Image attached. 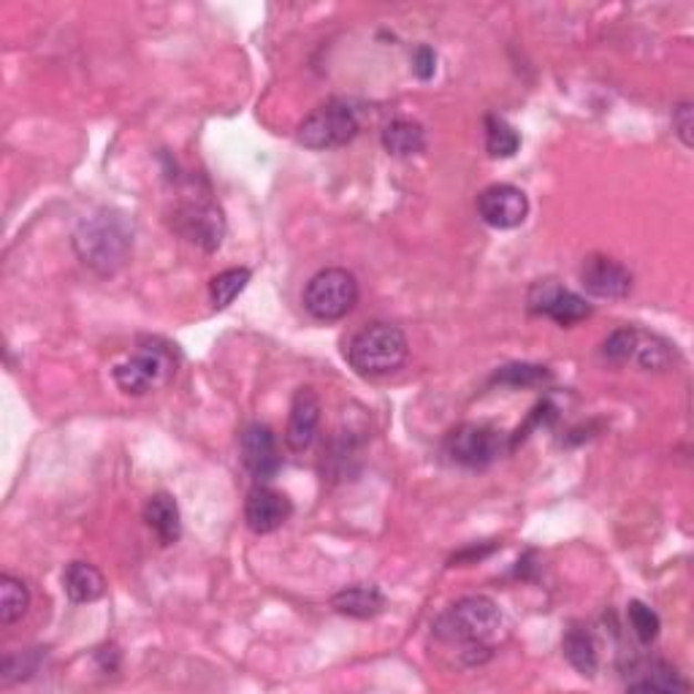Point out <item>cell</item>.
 Here are the masks:
<instances>
[{
    "label": "cell",
    "mask_w": 694,
    "mask_h": 694,
    "mask_svg": "<svg viewBox=\"0 0 694 694\" xmlns=\"http://www.w3.org/2000/svg\"><path fill=\"white\" fill-rule=\"evenodd\" d=\"M74 249L88 269L101 277L118 274L131 258L133 228L125 215L120 212L101 210L95 215L84 217L74 231Z\"/></svg>",
    "instance_id": "6da1fadb"
},
{
    "label": "cell",
    "mask_w": 694,
    "mask_h": 694,
    "mask_svg": "<svg viewBox=\"0 0 694 694\" xmlns=\"http://www.w3.org/2000/svg\"><path fill=\"white\" fill-rule=\"evenodd\" d=\"M410 343L391 323H372L361 328L347 345V364L361 377H386L405 367Z\"/></svg>",
    "instance_id": "7a4b0ae2"
},
{
    "label": "cell",
    "mask_w": 694,
    "mask_h": 694,
    "mask_svg": "<svg viewBox=\"0 0 694 694\" xmlns=\"http://www.w3.org/2000/svg\"><path fill=\"white\" fill-rule=\"evenodd\" d=\"M502 626V611L491 596L472 594L461 596L431 624L437 641L459 645H483L497 635Z\"/></svg>",
    "instance_id": "3957f363"
},
{
    "label": "cell",
    "mask_w": 694,
    "mask_h": 694,
    "mask_svg": "<svg viewBox=\"0 0 694 694\" xmlns=\"http://www.w3.org/2000/svg\"><path fill=\"white\" fill-rule=\"evenodd\" d=\"M176 372V358L169 345L147 339L139 345V350L131 358L114 367V382L123 394L131 397H144L155 388L166 386Z\"/></svg>",
    "instance_id": "277c9868"
},
{
    "label": "cell",
    "mask_w": 694,
    "mask_h": 694,
    "mask_svg": "<svg viewBox=\"0 0 694 694\" xmlns=\"http://www.w3.org/2000/svg\"><path fill=\"white\" fill-rule=\"evenodd\" d=\"M358 114L350 103L334 99L320 103L298 125L296 139L307 150H337L358 136Z\"/></svg>",
    "instance_id": "5b68a950"
},
{
    "label": "cell",
    "mask_w": 694,
    "mask_h": 694,
    "mask_svg": "<svg viewBox=\"0 0 694 694\" xmlns=\"http://www.w3.org/2000/svg\"><path fill=\"white\" fill-rule=\"evenodd\" d=\"M358 279L347 269L331 266L315 274L304 288V309L315 320L331 323L343 320L356 309L358 304Z\"/></svg>",
    "instance_id": "8992f818"
},
{
    "label": "cell",
    "mask_w": 694,
    "mask_h": 694,
    "mask_svg": "<svg viewBox=\"0 0 694 694\" xmlns=\"http://www.w3.org/2000/svg\"><path fill=\"white\" fill-rule=\"evenodd\" d=\"M442 450L453 465L465 470H483L504 453V435L489 423H461L448 431Z\"/></svg>",
    "instance_id": "52a82bcc"
},
{
    "label": "cell",
    "mask_w": 694,
    "mask_h": 694,
    "mask_svg": "<svg viewBox=\"0 0 694 694\" xmlns=\"http://www.w3.org/2000/svg\"><path fill=\"white\" fill-rule=\"evenodd\" d=\"M172 228L176 236L196 245L204 253H217L225 239V215L221 206L210 204V201H187L180 204L172 215Z\"/></svg>",
    "instance_id": "ba28073f"
},
{
    "label": "cell",
    "mask_w": 694,
    "mask_h": 694,
    "mask_svg": "<svg viewBox=\"0 0 694 694\" xmlns=\"http://www.w3.org/2000/svg\"><path fill=\"white\" fill-rule=\"evenodd\" d=\"M529 313L545 315L559 326H575V323L586 320L592 315V304L583 296L572 294L564 285L553 283V279H543L529 288L527 296Z\"/></svg>",
    "instance_id": "9c48e42d"
},
{
    "label": "cell",
    "mask_w": 694,
    "mask_h": 694,
    "mask_svg": "<svg viewBox=\"0 0 694 694\" xmlns=\"http://www.w3.org/2000/svg\"><path fill=\"white\" fill-rule=\"evenodd\" d=\"M478 215L489 228L510 231L519 228L529 215V198L521 187L499 182V185H489L478 196Z\"/></svg>",
    "instance_id": "30bf717a"
},
{
    "label": "cell",
    "mask_w": 694,
    "mask_h": 694,
    "mask_svg": "<svg viewBox=\"0 0 694 694\" xmlns=\"http://www.w3.org/2000/svg\"><path fill=\"white\" fill-rule=\"evenodd\" d=\"M581 285L596 298L619 302L632 294V272L611 255H589L581 266Z\"/></svg>",
    "instance_id": "8fae6325"
},
{
    "label": "cell",
    "mask_w": 694,
    "mask_h": 694,
    "mask_svg": "<svg viewBox=\"0 0 694 694\" xmlns=\"http://www.w3.org/2000/svg\"><path fill=\"white\" fill-rule=\"evenodd\" d=\"M239 453L245 470L253 474L258 483H266L279 472L283 456H279L277 437L266 423H249L239 437Z\"/></svg>",
    "instance_id": "7c38bea8"
},
{
    "label": "cell",
    "mask_w": 694,
    "mask_h": 694,
    "mask_svg": "<svg viewBox=\"0 0 694 694\" xmlns=\"http://www.w3.org/2000/svg\"><path fill=\"white\" fill-rule=\"evenodd\" d=\"M290 516H294V502H290L283 491L272 489V486L266 483H258L249 489V494L245 499V521L249 532L255 534L277 532Z\"/></svg>",
    "instance_id": "4fadbf2b"
},
{
    "label": "cell",
    "mask_w": 694,
    "mask_h": 694,
    "mask_svg": "<svg viewBox=\"0 0 694 694\" xmlns=\"http://www.w3.org/2000/svg\"><path fill=\"white\" fill-rule=\"evenodd\" d=\"M320 412L323 407L315 388H298L294 394V401H290L288 429H285V446L294 450V453H304L315 442L320 426Z\"/></svg>",
    "instance_id": "5bb4252c"
},
{
    "label": "cell",
    "mask_w": 694,
    "mask_h": 694,
    "mask_svg": "<svg viewBox=\"0 0 694 694\" xmlns=\"http://www.w3.org/2000/svg\"><path fill=\"white\" fill-rule=\"evenodd\" d=\"M144 521L161 540V545H174L182 538V513L180 504L166 491H157L144 502Z\"/></svg>",
    "instance_id": "9a60e30c"
},
{
    "label": "cell",
    "mask_w": 694,
    "mask_h": 694,
    "mask_svg": "<svg viewBox=\"0 0 694 694\" xmlns=\"http://www.w3.org/2000/svg\"><path fill=\"white\" fill-rule=\"evenodd\" d=\"M388 600L372 583H356L331 596V608L350 619H375L386 611Z\"/></svg>",
    "instance_id": "2e32d148"
},
{
    "label": "cell",
    "mask_w": 694,
    "mask_h": 694,
    "mask_svg": "<svg viewBox=\"0 0 694 694\" xmlns=\"http://www.w3.org/2000/svg\"><path fill=\"white\" fill-rule=\"evenodd\" d=\"M63 592L74 605H90L106 594V578L90 562H71L63 570Z\"/></svg>",
    "instance_id": "e0dca14e"
},
{
    "label": "cell",
    "mask_w": 694,
    "mask_h": 694,
    "mask_svg": "<svg viewBox=\"0 0 694 694\" xmlns=\"http://www.w3.org/2000/svg\"><path fill=\"white\" fill-rule=\"evenodd\" d=\"M632 673H635V678L626 681V690L630 692H690V681L681 678L678 670L670 667L667 662H645V665H637Z\"/></svg>",
    "instance_id": "ac0fdd59"
},
{
    "label": "cell",
    "mask_w": 694,
    "mask_h": 694,
    "mask_svg": "<svg viewBox=\"0 0 694 694\" xmlns=\"http://www.w3.org/2000/svg\"><path fill=\"white\" fill-rule=\"evenodd\" d=\"M382 150L394 157H412L421 155L426 150V131L421 123L416 120H391L386 127H382Z\"/></svg>",
    "instance_id": "d6986e66"
},
{
    "label": "cell",
    "mask_w": 694,
    "mask_h": 694,
    "mask_svg": "<svg viewBox=\"0 0 694 694\" xmlns=\"http://www.w3.org/2000/svg\"><path fill=\"white\" fill-rule=\"evenodd\" d=\"M630 361L641 364L643 369H654V372H662L670 364L675 361V345H670L667 339L656 337V334L643 331V328H635L632 331V347H630Z\"/></svg>",
    "instance_id": "ffe728a7"
},
{
    "label": "cell",
    "mask_w": 694,
    "mask_h": 694,
    "mask_svg": "<svg viewBox=\"0 0 694 694\" xmlns=\"http://www.w3.org/2000/svg\"><path fill=\"white\" fill-rule=\"evenodd\" d=\"M562 651L564 656H568L570 665L581 675L592 678L596 673V665H600V660H596V645L594 637L589 635L583 626H572V630H568V635H564L562 641Z\"/></svg>",
    "instance_id": "44dd1931"
},
{
    "label": "cell",
    "mask_w": 694,
    "mask_h": 694,
    "mask_svg": "<svg viewBox=\"0 0 694 694\" xmlns=\"http://www.w3.org/2000/svg\"><path fill=\"white\" fill-rule=\"evenodd\" d=\"M30 608V592L25 581L14 575H0V624L11 626L14 621H20Z\"/></svg>",
    "instance_id": "7402d4cb"
},
{
    "label": "cell",
    "mask_w": 694,
    "mask_h": 694,
    "mask_svg": "<svg viewBox=\"0 0 694 694\" xmlns=\"http://www.w3.org/2000/svg\"><path fill=\"white\" fill-rule=\"evenodd\" d=\"M253 279V272L247 266H236V269H225L215 274L210 283V302L215 309H225L234 304V298L245 294V288Z\"/></svg>",
    "instance_id": "603a6c76"
},
{
    "label": "cell",
    "mask_w": 694,
    "mask_h": 694,
    "mask_svg": "<svg viewBox=\"0 0 694 694\" xmlns=\"http://www.w3.org/2000/svg\"><path fill=\"white\" fill-rule=\"evenodd\" d=\"M486 150L491 157H513L521 150V133L499 114L486 118Z\"/></svg>",
    "instance_id": "cb8c5ba5"
},
{
    "label": "cell",
    "mask_w": 694,
    "mask_h": 694,
    "mask_svg": "<svg viewBox=\"0 0 694 694\" xmlns=\"http://www.w3.org/2000/svg\"><path fill=\"white\" fill-rule=\"evenodd\" d=\"M551 380H553L551 369L540 367V364H508V367L497 369V372L491 375V382H494V386L508 388H540Z\"/></svg>",
    "instance_id": "d4e9b609"
},
{
    "label": "cell",
    "mask_w": 694,
    "mask_h": 694,
    "mask_svg": "<svg viewBox=\"0 0 694 694\" xmlns=\"http://www.w3.org/2000/svg\"><path fill=\"white\" fill-rule=\"evenodd\" d=\"M626 619H630L632 632H635V637L643 645H651L656 637H660V630H662L660 613H656L651 605H645L643 600H632L630 605H626Z\"/></svg>",
    "instance_id": "484cf974"
},
{
    "label": "cell",
    "mask_w": 694,
    "mask_h": 694,
    "mask_svg": "<svg viewBox=\"0 0 694 694\" xmlns=\"http://www.w3.org/2000/svg\"><path fill=\"white\" fill-rule=\"evenodd\" d=\"M39 649L25 651V654H6L3 656V667H0V678L9 684V681H22L30 678V675L39 670Z\"/></svg>",
    "instance_id": "4316f807"
},
{
    "label": "cell",
    "mask_w": 694,
    "mask_h": 694,
    "mask_svg": "<svg viewBox=\"0 0 694 694\" xmlns=\"http://www.w3.org/2000/svg\"><path fill=\"white\" fill-rule=\"evenodd\" d=\"M553 418H557V407H553V401H551V399H543V401H540L538 407H534L532 412H529L527 423L519 426V431H516V435L510 437L508 450H516V448H519V442L527 440L529 431L538 429V426H548V423H553Z\"/></svg>",
    "instance_id": "83f0119b"
},
{
    "label": "cell",
    "mask_w": 694,
    "mask_h": 694,
    "mask_svg": "<svg viewBox=\"0 0 694 694\" xmlns=\"http://www.w3.org/2000/svg\"><path fill=\"white\" fill-rule=\"evenodd\" d=\"M673 131H675V136L681 139V144H684L686 150H692V144H694V136H692L694 106H692V101H681L673 106Z\"/></svg>",
    "instance_id": "f1b7e54d"
},
{
    "label": "cell",
    "mask_w": 694,
    "mask_h": 694,
    "mask_svg": "<svg viewBox=\"0 0 694 694\" xmlns=\"http://www.w3.org/2000/svg\"><path fill=\"white\" fill-rule=\"evenodd\" d=\"M412 74L423 79V82H429L437 74V52L429 44H421L412 52Z\"/></svg>",
    "instance_id": "f546056e"
},
{
    "label": "cell",
    "mask_w": 694,
    "mask_h": 694,
    "mask_svg": "<svg viewBox=\"0 0 694 694\" xmlns=\"http://www.w3.org/2000/svg\"><path fill=\"white\" fill-rule=\"evenodd\" d=\"M497 545H486V548H467V551H461V553H456L453 559H450V568H465V564H470V562H474V559H483V557H489L491 551H494Z\"/></svg>",
    "instance_id": "4dcf8cb0"
}]
</instances>
